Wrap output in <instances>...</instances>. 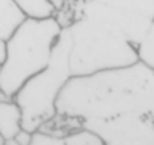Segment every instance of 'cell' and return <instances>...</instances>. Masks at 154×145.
I'll return each mask as SVG.
<instances>
[{"label":"cell","instance_id":"obj_1","mask_svg":"<svg viewBox=\"0 0 154 145\" xmlns=\"http://www.w3.org/2000/svg\"><path fill=\"white\" fill-rule=\"evenodd\" d=\"M57 112L83 122L128 113L154 118V68L137 60L88 76H72L59 95Z\"/></svg>","mask_w":154,"mask_h":145},{"label":"cell","instance_id":"obj_2","mask_svg":"<svg viewBox=\"0 0 154 145\" xmlns=\"http://www.w3.org/2000/svg\"><path fill=\"white\" fill-rule=\"evenodd\" d=\"M56 17L27 18L6 41L8 57L0 63V95L14 98L23 85L45 69L62 33Z\"/></svg>","mask_w":154,"mask_h":145},{"label":"cell","instance_id":"obj_3","mask_svg":"<svg viewBox=\"0 0 154 145\" xmlns=\"http://www.w3.org/2000/svg\"><path fill=\"white\" fill-rule=\"evenodd\" d=\"M72 38L69 27H63L54 45L50 65L29 79L14 100L23 112V128L36 133L47 121L57 115V100L72 77L69 66Z\"/></svg>","mask_w":154,"mask_h":145},{"label":"cell","instance_id":"obj_4","mask_svg":"<svg viewBox=\"0 0 154 145\" xmlns=\"http://www.w3.org/2000/svg\"><path fill=\"white\" fill-rule=\"evenodd\" d=\"M68 27L72 38L69 53L72 76H88L140 60L137 47L127 38L86 18H74Z\"/></svg>","mask_w":154,"mask_h":145},{"label":"cell","instance_id":"obj_5","mask_svg":"<svg viewBox=\"0 0 154 145\" xmlns=\"http://www.w3.org/2000/svg\"><path fill=\"white\" fill-rule=\"evenodd\" d=\"M72 15L106 27L139 48L154 24V0H74Z\"/></svg>","mask_w":154,"mask_h":145},{"label":"cell","instance_id":"obj_6","mask_svg":"<svg viewBox=\"0 0 154 145\" xmlns=\"http://www.w3.org/2000/svg\"><path fill=\"white\" fill-rule=\"evenodd\" d=\"M83 127L95 133L104 145H154V118L128 113L112 119L85 121Z\"/></svg>","mask_w":154,"mask_h":145},{"label":"cell","instance_id":"obj_7","mask_svg":"<svg viewBox=\"0 0 154 145\" xmlns=\"http://www.w3.org/2000/svg\"><path fill=\"white\" fill-rule=\"evenodd\" d=\"M23 130V112L14 98L0 95V137L14 139Z\"/></svg>","mask_w":154,"mask_h":145},{"label":"cell","instance_id":"obj_8","mask_svg":"<svg viewBox=\"0 0 154 145\" xmlns=\"http://www.w3.org/2000/svg\"><path fill=\"white\" fill-rule=\"evenodd\" d=\"M30 145H104L103 140L88 128H80L66 136H53L42 131L33 134Z\"/></svg>","mask_w":154,"mask_h":145},{"label":"cell","instance_id":"obj_9","mask_svg":"<svg viewBox=\"0 0 154 145\" xmlns=\"http://www.w3.org/2000/svg\"><path fill=\"white\" fill-rule=\"evenodd\" d=\"M27 18L15 0H0V39L8 41Z\"/></svg>","mask_w":154,"mask_h":145},{"label":"cell","instance_id":"obj_10","mask_svg":"<svg viewBox=\"0 0 154 145\" xmlns=\"http://www.w3.org/2000/svg\"><path fill=\"white\" fill-rule=\"evenodd\" d=\"M80 128H83V121L57 112V115L53 116L50 121H47L38 131L53 134V136H66V134H71Z\"/></svg>","mask_w":154,"mask_h":145},{"label":"cell","instance_id":"obj_11","mask_svg":"<svg viewBox=\"0 0 154 145\" xmlns=\"http://www.w3.org/2000/svg\"><path fill=\"white\" fill-rule=\"evenodd\" d=\"M29 18H50L56 17V6L53 0H15Z\"/></svg>","mask_w":154,"mask_h":145},{"label":"cell","instance_id":"obj_12","mask_svg":"<svg viewBox=\"0 0 154 145\" xmlns=\"http://www.w3.org/2000/svg\"><path fill=\"white\" fill-rule=\"evenodd\" d=\"M137 51H139V59L146 65H149L151 68H154V24L148 32L146 38L139 45Z\"/></svg>","mask_w":154,"mask_h":145},{"label":"cell","instance_id":"obj_13","mask_svg":"<svg viewBox=\"0 0 154 145\" xmlns=\"http://www.w3.org/2000/svg\"><path fill=\"white\" fill-rule=\"evenodd\" d=\"M33 134H35V133H32V131L23 128V130H21L14 139L18 142V145H30L32 140H33Z\"/></svg>","mask_w":154,"mask_h":145},{"label":"cell","instance_id":"obj_14","mask_svg":"<svg viewBox=\"0 0 154 145\" xmlns=\"http://www.w3.org/2000/svg\"><path fill=\"white\" fill-rule=\"evenodd\" d=\"M8 57V44L5 39H0V63H3Z\"/></svg>","mask_w":154,"mask_h":145}]
</instances>
